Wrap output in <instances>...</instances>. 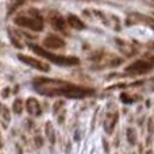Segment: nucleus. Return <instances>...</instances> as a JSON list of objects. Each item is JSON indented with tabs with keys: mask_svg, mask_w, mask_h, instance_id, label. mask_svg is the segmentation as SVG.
<instances>
[{
	"mask_svg": "<svg viewBox=\"0 0 154 154\" xmlns=\"http://www.w3.org/2000/svg\"><path fill=\"white\" fill-rule=\"evenodd\" d=\"M32 88L43 96H64L68 99H84L93 93V89L64 80L38 77L32 81Z\"/></svg>",
	"mask_w": 154,
	"mask_h": 154,
	"instance_id": "f257e3e1",
	"label": "nucleus"
},
{
	"mask_svg": "<svg viewBox=\"0 0 154 154\" xmlns=\"http://www.w3.org/2000/svg\"><path fill=\"white\" fill-rule=\"evenodd\" d=\"M14 23L19 27L23 29H29L32 31H42L43 30V18L37 10L34 8H29L26 11H22L20 14L15 15L14 18Z\"/></svg>",
	"mask_w": 154,
	"mask_h": 154,
	"instance_id": "f03ea898",
	"label": "nucleus"
},
{
	"mask_svg": "<svg viewBox=\"0 0 154 154\" xmlns=\"http://www.w3.org/2000/svg\"><path fill=\"white\" fill-rule=\"evenodd\" d=\"M29 48L34 51L35 54H38L42 58H46L48 61L53 62L56 65H61V66H75V65L80 64V60L77 57H70V56H60V54H54L51 51L45 50L43 48L34 43H29Z\"/></svg>",
	"mask_w": 154,
	"mask_h": 154,
	"instance_id": "7ed1b4c3",
	"label": "nucleus"
},
{
	"mask_svg": "<svg viewBox=\"0 0 154 154\" xmlns=\"http://www.w3.org/2000/svg\"><path fill=\"white\" fill-rule=\"evenodd\" d=\"M153 69V62L152 61H145V60H137L133 64H130L125 69L126 73L128 75H143Z\"/></svg>",
	"mask_w": 154,
	"mask_h": 154,
	"instance_id": "20e7f679",
	"label": "nucleus"
},
{
	"mask_svg": "<svg viewBox=\"0 0 154 154\" xmlns=\"http://www.w3.org/2000/svg\"><path fill=\"white\" fill-rule=\"evenodd\" d=\"M18 58L20 60L23 64L29 65V66L34 68V69H38L41 72H48L49 70V64H46L45 61H41V60H37V58H32V57H29V56H24V54H18Z\"/></svg>",
	"mask_w": 154,
	"mask_h": 154,
	"instance_id": "39448f33",
	"label": "nucleus"
},
{
	"mask_svg": "<svg viewBox=\"0 0 154 154\" xmlns=\"http://www.w3.org/2000/svg\"><path fill=\"white\" fill-rule=\"evenodd\" d=\"M43 45L48 49H51V50H57V49H62L65 48V41L62 38L57 37V35H48V37L43 39Z\"/></svg>",
	"mask_w": 154,
	"mask_h": 154,
	"instance_id": "423d86ee",
	"label": "nucleus"
},
{
	"mask_svg": "<svg viewBox=\"0 0 154 154\" xmlns=\"http://www.w3.org/2000/svg\"><path fill=\"white\" fill-rule=\"evenodd\" d=\"M26 109L30 115H32V116H39V115L42 114L39 101H38L35 97H29L26 100Z\"/></svg>",
	"mask_w": 154,
	"mask_h": 154,
	"instance_id": "0eeeda50",
	"label": "nucleus"
},
{
	"mask_svg": "<svg viewBox=\"0 0 154 154\" xmlns=\"http://www.w3.org/2000/svg\"><path fill=\"white\" fill-rule=\"evenodd\" d=\"M116 122H118V112H114V114H107L106 119H104V130H106L107 134H112Z\"/></svg>",
	"mask_w": 154,
	"mask_h": 154,
	"instance_id": "6e6552de",
	"label": "nucleus"
},
{
	"mask_svg": "<svg viewBox=\"0 0 154 154\" xmlns=\"http://www.w3.org/2000/svg\"><path fill=\"white\" fill-rule=\"evenodd\" d=\"M50 23L53 26L54 30H58V31H64L65 30V19L62 18L58 14H54L50 18Z\"/></svg>",
	"mask_w": 154,
	"mask_h": 154,
	"instance_id": "1a4fd4ad",
	"label": "nucleus"
},
{
	"mask_svg": "<svg viewBox=\"0 0 154 154\" xmlns=\"http://www.w3.org/2000/svg\"><path fill=\"white\" fill-rule=\"evenodd\" d=\"M68 23H69V26L75 30H84L85 29V23L79 18V16L73 15V14H69V15H68Z\"/></svg>",
	"mask_w": 154,
	"mask_h": 154,
	"instance_id": "9d476101",
	"label": "nucleus"
},
{
	"mask_svg": "<svg viewBox=\"0 0 154 154\" xmlns=\"http://www.w3.org/2000/svg\"><path fill=\"white\" fill-rule=\"evenodd\" d=\"M45 133H46V137H48L49 142L54 143V142H56V133H54V127L50 122H48L45 125Z\"/></svg>",
	"mask_w": 154,
	"mask_h": 154,
	"instance_id": "9b49d317",
	"label": "nucleus"
},
{
	"mask_svg": "<svg viewBox=\"0 0 154 154\" xmlns=\"http://www.w3.org/2000/svg\"><path fill=\"white\" fill-rule=\"evenodd\" d=\"M12 109L16 115H20L22 111H23V101H22L20 99H16L12 104Z\"/></svg>",
	"mask_w": 154,
	"mask_h": 154,
	"instance_id": "f8f14e48",
	"label": "nucleus"
},
{
	"mask_svg": "<svg viewBox=\"0 0 154 154\" xmlns=\"http://www.w3.org/2000/svg\"><path fill=\"white\" fill-rule=\"evenodd\" d=\"M126 134H127V141L130 142L131 145H135L137 143V133H135V130H134V128H127Z\"/></svg>",
	"mask_w": 154,
	"mask_h": 154,
	"instance_id": "ddd939ff",
	"label": "nucleus"
},
{
	"mask_svg": "<svg viewBox=\"0 0 154 154\" xmlns=\"http://www.w3.org/2000/svg\"><path fill=\"white\" fill-rule=\"evenodd\" d=\"M26 2V0H11V3H10V5H8V12H12V11H15L18 7H20L23 3Z\"/></svg>",
	"mask_w": 154,
	"mask_h": 154,
	"instance_id": "4468645a",
	"label": "nucleus"
},
{
	"mask_svg": "<svg viewBox=\"0 0 154 154\" xmlns=\"http://www.w3.org/2000/svg\"><path fill=\"white\" fill-rule=\"evenodd\" d=\"M0 111H2V114H3V118H4L5 120H10V109L7 108V107H2V108H0Z\"/></svg>",
	"mask_w": 154,
	"mask_h": 154,
	"instance_id": "2eb2a0df",
	"label": "nucleus"
},
{
	"mask_svg": "<svg viewBox=\"0 0 154 154\" xmlns=\"http://www.w3.org/2000/svg\"><path fill=\"white\" fill-rule=\"evenodd\" d=\"M120 99H122V101H125V103H128V104L133 103V99L128 97L126 93H122V95H120Z\"/></svg>",
	"mask_w": 154,
	"mask_h": 154,
	"instance_id": "dca6fc26",
	"label": "nucleus"
},
{
	"mask_svg": "<svg viewBox=\"0 0 154 154\" xmlns=\"http://www.w3.org/2000/svg\"><path fill=\"white\" fill-rule=\"evenodd\" d=\"M8 95H10V89H8V88H5V89L3 91L2 96H3V97H8Z\"/></svg>",
	"mask_w": 154,
	"mask_h": 154,
	"instance_id": "f3484780",
	"label": "nucleus"
},
{
	"mask_svg": "<svg viewBox=\"0 0 154 154\" xmlns=\"http://www.w3.org/2000/svg\"><path fill=\"white\" fill-rule=\"evenodd\" d=\"M35 143H37L38 146H42V139H41V138H35Z\"/></svg>",
	"mask_w": 154,
	"mask_h": 154,
	"instance_id": "a211bd4d",
	"label": "nucleus"
},
{
	"mask_svg": "<svg viewBox=\"0 0 154 154\" xmlns=\"http://www.w3.org/2000/svg\"><path fill=\"white\" fill-rule=\"evenodd\" d=\"M3 146V143H2V137H0V147Z\"/></svg>",
	"mask_w": 154,
	"mask_h": 154,
	"instance_id": "6ab92c4d",
	"label": "nucleus"
},
{
	"mask_svg": "<svg viewBox=\"0 0 154 154\" xmlns=\"http://www.w3.org/2000/svg\"><path fill=\"white\" fill-rule=\"evenodd\" d=\"M147 154H153V152H152V150H149V152H147Z\"/></svg>",
	"mask_w": 154,
	"mask_h": 154,
	"instance_id": "aec40b11",
	"label": "nucleus"
}]
</instances>
